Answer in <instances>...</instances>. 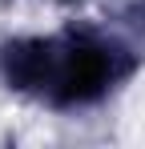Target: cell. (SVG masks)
Instances as JSON below:
<instances>
[{
  "instance_id": "1",
  "label": "cell",
  "mask_w": 145,
  "mask_h": 149,
  "mask_svg": "<svg viewBox=\"0 0 145 149\" xmlns=\"http://www.w3.org/2000/svg\"><path fill=\"white\" fill-rule=\"evenodd\" d=\"M129 73V61L121 49L97 40H45V77L40 93L56 105H85L97 101L117 77Z\"/></svg>"
}]
</instances>
